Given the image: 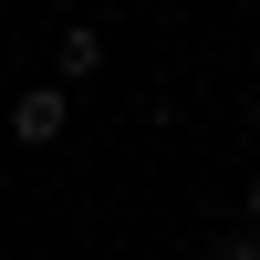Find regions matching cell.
<instances>
[{"instance_id": "cell-1", "label": "cell", "mask_w": 260, "mask_h": 260, "mask_svg": "<svg viewBox=\"0 0 260 260\" xmlns=\"http://www.w3.org/2000/svg\"><path fill=\"white\" fill-rule=\"evenodd\" d=\"M11 136H21V146H62V94H52V83L11 104Z\"/></svg>"}, {"instance_id": "cell-3", "label": "cell", "mask_w": 260, "mask_h": 260, "mask_svg": "<svg viewBox=\"0 0 260 260\" xmlns=\"http://www.w3.org/2000/svg\"><path fill=\"white\" fill-rule=\"evenodd\" d=\"M219 260H260V229H240V240H219Z\"/></svg>"}, {"instance_id": "cell-2", "label": "cell", "mask_w": 260, "mask_h": 260, "mask_svg": "<svg viewBox=\"0 0 260 260\" xmlns=\"http://www.w3.org/2000/svg\"><path fill=\"white\" fill-rule=\"evenodd\" d=\"M94 62H104V42H94V31H62V62H52L62 83H83V73H94Z\"/></svg>"}, {"instance_id": "cell-5", "label": "cell", "mask_w": 260, "mask_h": 260, "mask_svg": "<svg viewBox=\"0 0 260 260\" xmlns=\"http://www.w3.org/2000/svg\"><path fill=\"white\" fill-rule=\"evenodd\" d=\"M250 125H260V94H250Z\"/></svg>"}, {"instance_id": "cell-4", "label": "cell", "mask_w": 260, "mask_h": 260, "mask_svg": "<svg viewBox=\"0 0 260 260\" xmlns=\"http://www.w3.org/2000/svg\"><path fill=\"white\" fill-rule=\"evenodd\" d=\"M250 229H260V177H250Z\"/></svg>"}]
</instances>
